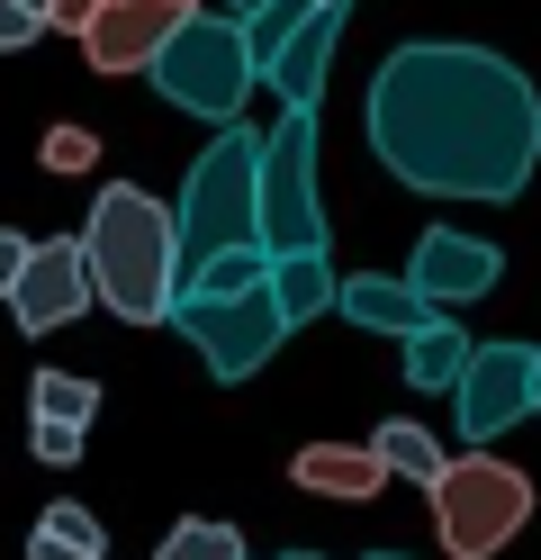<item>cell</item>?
<instances>
[{
  "instance_id": "d4e9b609",
  "label": "cell",
  "mask_w": 541,
  "mask_h": 560,
  "mask_svg": "<svg viewBox=\"0 0 541 560\" xmlns=\"http://www.w3.org/2000/svg\"><path fill=\"white\" fill-rule=\"evenodd\" d=\"M36 37H46V19L19 10V0H0V55H19V46H36Z\"/></svg>"
},
{
  "instance_id": "1f68e13d",
  "label": "cell",
  "mask_w": 541,
  "mask_h": 560,
  "mask_svg": "<svg viewBox=\"0 0 541 560\" xmlns=\"http://www.w3.org/2000/svg\"><path fill=\"white\" fill-rule=\"evenodd\" d=\"M371 560H397V551H371Z\"/></svg>"
},
{
  "instance_id": "ffe728a7",
  "label": "cell",
  "mask_w": 541,
  "mask_h": 560,
  "mask_svg": "<svg viewBox=\"0 0 541 560\" xmlns=\"http://www.w3.org/2000/svg\"><path fill=\"white\" fill-rule=\"evenodd\" d=\"M307 10H316V0H262V10L244 19V55H252V73H271V63H280V46L307 27Z\"/></svg>"
},
{
  "instance_id": "484cf974",
  "label": "cell",
  "mask_w": 541,
  "mask_h": 560,
  "mask_svg": "<svg viewBox=\"0 0 541 560\" xmlns=\"http://www.w3.org/2000/svg\"><path fill=\"white\" fill-rule=\"evenodd\" d=\"M27 254H36V244H27V235H0V299H10V290H19V271H27Z\"/></svg>"
},
{
  "instance_id": "d6986e66",
  "label": "cell",
  "mask_w": 541,
  "mask_h": 560,
  "mask_svg": "<svg viewBox=\"0 0 541 560\" xmlns=\"http://www.w3.org/2000/svg\"><path fill=\"white\" fill-rule=\"evenodd\" d=\"M262 280H271V254H262V244H235V254L199 262L180 290H190V299H244V290H262Z\"/></svg>"
},
{
  "instance_id": "8fae6325",
  "label": "cell",
  "mask_w": 541,
  "mask_h": 560,
  "mask_svg": "<svg viewBox=\"0 0 541 560\" xmlns=\"http://www.w3.org/2000/svg\"><path fill=\"white\" fill-rule=\"evenodd\" d=\"M415 299H433V307H460V299H487L496 280H505V254L487 235H460V226H433L424 244H415Z\"/></svg>"
},
{
  "instance_id": "4316f807",
  "label": "cell",
  "mask_w": 541,
  "mask_h": 560,
  "mask_svg": "<svg viewBox=\"0 0 541 560\" xmlns=\"http://www.w3.org/2000/svg\"><path fill=\"white\" fill-rule=\"evenodd\" d=\"M91 19H99V0H46V27H72V37H82Z\"/></svg>"
},
{
  "instance_id": "7c38bea8",
  "label": "cell",
  "mask_w": 541,
  "mask_h": 560,
  "mask_svg": "<svg viewBox=\"0 0 541 560\" xmlns=\"http://www.w3.org/2000/svg\"><path fill=\"white\" fill-rule=\"evenodd\" d=\"M343 10H352V0H316V10H307V27L280 46V63L262 73V82L289 100V109H316L325 73H334V46H343Z\"/></svg>"
},
{
  "instance_id": "ac0fdd59",
  "label": "cell",
  "mask_w": 541,
  "mask_h": 560,
  "mask_svg": "<svg viewBox=\"0 0 541 560\" xmlns=\"http://www.w3.org/2000/svg\"><path fill=\"white\" fill-rule=\"evenodd\" d=\"M27 560H99V515L91 506H46L27 534Z\"/></svg>"
},
{
  "instance_id": "3957f363",
  "label": "cell",
  "mask_w": 541,
  "mask_h": 560,
  "mask_svg": "<svg viewBox=\"0 0 541 560\" xmlns=\"http://www.w3.org/2000/svg\"><path fill=\"white\" fill-rule=\"evenodd\" d=\"M172 226H180V280L216 254H235V244H262V136L244 118L216 127V145L190 163Z\"/></svg>"
},
{
  "instance_id": "9a60e30c",
  "label": "cell",
  "mask_w": 541,
  "mask_h": 560,
  "mask_svg": "<svg viewBox=\"0 0 541 560\" xmlns=\"http://www.w3.org/2000/svg\"><path fill=\"white\" fill-rule=\"evenodd\" d=\"M334 290H343V280L325 271V254H271V299H280L289 326L325 317V307H334Z\"/></svg>"
},
{
  "instance_id": "ba28073f",
  "label": "cell",
  "mask_w": 541,
  "mask_h": 560,
  "mask_svg": "<svg viewBox=\"0 0 541 560\" xmlns=\"http://www.w3.org/2000/svg\"><path fill=\"white\" fill-rule=\"evenodd\" d=\"M451 398H460V434L487 452L515 416H532V343H479Z\"/></svg>"
},
{
  "instance_id": "cb8c5ba5",
  "label": "cell",
  "mask_w": 541,
  "mask_h": 560,
  "mask_svg": "<svg viewBox=\"0 0 541 560\" xmlns=\"http://www.w3.org/2000/svg\"><path fill=\"white\" fill-rule=\"evenodd\" d=\"M27 452H36V462H82V425H55V416H36V425H27Z\"/></svg>"
},
{
  "instance_id": "d6a6232c",
  "label": "cell",
  "mask_w": 541,
  "mask_h": 560,
  "mask_svg": "<svg viewBox=\"0 0 541 560\" xmlns=\"http://www.w3.org/2000/svg\"><path fill=\"white\" fill-rule=\"evenodd\" d=\"M190 10H199V0H190Z\"/></svg>"
},
{
  "instance_id": "e0dca14e",
  "label": "cell",
  "mask_w": 541,
  "mask_h": 560,
  "mask_svg": "<svg viewBox=\"0 0 541 560\" xmlns=\"http://www.w3.org/2000/svg\"><path fill=\"white\" fill-rule=\"evenodd\" d=\"M371 452L388 462V479H415V488H433V479L451 470V462H443V443H433V434L415 425V416H388V425L371 434Z\"/></svg>"
},
{
  "instance_id": "52a82bcc",
  "label": "cell",
  "mask_w": 541,
  "mask_h": 560,
  "mask_svg": "<svg viewBox=\"0 0 541 560\" xmlns=\"http://www.w3.org/2000/svg\"><path fill=\"white\" fill-rule=\"evenodd\" d=\"M172 326L199 343V362H208L216 380H252V371L280 353V335H289L271 280H262V290H244V299H190V290H180V299H172Z\"/></svg>"
},
{
  "instance_id": "5bb4252c",
  "label": "cell",
  "mask_w": 541,
  "mask_h": 560,
  "mask_svg": "<svg viewBox=\"0 0 541 560\" xmlns=\"http://www.w3.org/2000/svg\"><path fill=\"white\" fill-rule=\"evenodd\" d=\"M289 479H298L307 488V498H379V488H388V462H379V452L371 443H307L298 452V462H289Z\"/></svg>"
},
{
  "instance_id": "f1b7e54d",
  "label": "cell",
  "mask_w": 541,
  "mask_h": 560,
  "mask_svg": "<svg viewBox=\"0 0 541 560\" xmlns=\"http://www.w3.org/2000/svg\"><path fill=\"white\" fill-rule=\"evenodd\" d=\"M532 407H541V343H532Z\"/></svg>"
},
{
  "instance_id": "8992f818",
  "label": "cell",
  "mask_w": 541,
  "mask_h": 560,
  "mask_svg": "<svg viewBox=\"0 0 541 560\" xmlns=\"http://www.w3.org/2000/svg\"><path fill=\"white\" fill-rule=\"evenodd\" d=\"M262 254H325L316 109H289V118L262 136Z\"/></svg>"
},
{
  "instance_id": "44dd1931",
  "label": "cell",
  "mask_w": 541,
  "mask_h": 560,
  "mask_svg": "<svg viewBox=\"0 0 541 560\" xmlns=\"http://www.w3.org/2000/svg\"><path fill=\"white\" fill-rule=\"evenodd\" d=\"M154 560H244V534H235L226 515H180Z\"/></svg>"
},
{
  "instance_id": "f546056e",
  "label": "cell",
  "mask_w": 541,
  "mask_h": 560,
  "mask_svg": "<svg viewBox=\"0 0 541 560\" xmlns=\"http://www.w3.org/2000/svg\"><path fill=\"white\" fill-rule=\"evenodd\" d=\"M19 10H36V19H46V0H19Z\"/></svg>"
},
{
  "instance_id": "4dcf8cb0",
  "label": "cell",
  "mask_w": 541,
  "mask_h": 560,
  "mask_svg": "<svg viewBox=\"0 0 541 560\" xmlns=\"http://www.w3.org/2000/svg\"><path fill=\"white\" fill-rule=\"evenodd\" d=\"M280 560H316V551H280Z\"/></svg>"
},
{
  "instance_id": "9c48e42d",
  "label": "cell",
  "mask_w": 541,
  "mask_h": 560,
  "mask_svg": "<svg viewBox=\"0 0 541 560\" xmlns=\"http://www.w3.org/2000/svg\"><path fill=\"white\" fill-rule=\"evenodd\" d=\"M180 19H190V0H99V19L82 27L91 73H154Z\"/></svg>"
},
{
  "instance_id": "5b68a950",
  "label": "cell",
  "mask_w": 541,
  "mask_h": 560,
  "mask_svg": "<svg viewBox=\"0 0 541 560\" xmlns=\"http://www.w3.org/2000/svg\"><path fill=\"white\" fill-rule=\"evenodd\" d=\"M532 515V479L515 462H496V452H460V462L433 479V534H443L451 560H487L524 534Z\"/></svg>"
},
{
  "instance_id": "603a6c76",
  "label": "cell",
  "mask_w": 541,
  "mask_h": 560,
  "mask_svg": "<svg viewBox=\"0 0 541 560\" xmlns=\"http://www.w3.org/2000/svg\"><path fill=\"white\" fill-rule=\"evenodd\" d=\"M36 163H46V172H91V163H99V136H91V127H46Z\"/></svg>"
},
{
  "instance_id": "83f0119b",
  "label": "cell",
  "mask_w": 541,
  "mask_h": 560,
  "mask_svg": "<svg viewBox=\"0 0 541 560\" xmlns=\"http://www.w3.org/2000/svg\"><path fill=\"white\" fill-rule=\"evenodd\" d=\"M252 10H262V0H226V19H252Z\"/></svg>"
},
{
  "instance_id": "6da1fadb",
  "label": "cell",
  "mask_w": 541,
  "mask_h": 560,
  "mask_svg": "<svg viewBox=\"0 0 541 560\" xmlns=\"http://www.w3.org/2000/svg\"><path fill=\"white\" fill-rule=\"evenodd\" d=\"M371 154L433 199H515L541 163V91L487 46H397L371 82Z\"/></svg>"
},
{
  "instance_id": "7402d4cb",
  "label": "cell",
  "mask_w": 541,
  "mask_h": 560,
  "mask_svg": "<svg viewBox=\"0 0 541 560\" xmlns=\"http://www.w3.org/2000/svg\"><path fill=\"white\" fill-rule=\"evenodd\" d=\"M27 407H36V416H55V425H91V416H99V389H91L82 371H36Z\"/></svg>"
},
{
  "instance_id": "7a4b0ae2",
  "label": "cell",
  "mask_w": 541,
  "mask_h": 560,
  "mask_svg": "<svg viewBox=\"0 0 541 560\" xmlns=\"http://www.w3.org/2000/svg\"><path fill=\"white\" fill-rule=\"evenodd\" d=\"M82 262H91V299L127 326H172V299H180V226L154 190L136 182H108L91 199V226H82Z\"/></svg>"
},
{
  "instance_id": "30bf717a",
  "label": "cell",
  "mask_w": 541,
  "mask_h": 560,
  "mask_svg": "<svg viewBox=\"0 0 541 560\" xmlns=\"http://www.w3.org/2000/svg\"><path fill=\"white\" fill-rule=\"evenodd\" d=\"M91 307V262H82V235H55V244H36L27 271H19V290H10V317L19 335H55L72 326Z\"/></svg>"
},
{
  "instance_id": "2e32d148",
  "label": "cell",
  "mask_w": 541,
  "mask_h": 560,
  "mask_svg": "<svg viewBox=\"0 0 541 560\" xmlns=\"http://www.w3.org/2000/svg\"><path fill=\"white\" fill-rule=\"evenodd\" d=\"M469 353H479V343H469L451 317H433L424 335H407V380H415V389H460Z\"/></svg>"
},
{
  "instance_id": "277c9868",
  "label": "cell",
  "mask_w": 541,
  "mask_h": 560,
  "mask_svg": "<svg viewBox=\"0 0 541 560\" xmlns=\"http://www.w3.org/2000/svg\"><path fill=\"white\" fill-rule=\"evenodd\" d=\"M252 82L262 73H252V55H244V19H216V10H190L172 27V46L154 55V91L172 109L208 118V127H235Z\"/></svg>"
},
{
  "instance_id": "4fadbf2b",
  "label": "cell",
  "mask_w": 541,
  "mask_h": 560,
  "mask_svg": "<svg viewBox=\"0 0 541 560\" xmlns=\"http://www.w3.org/2000/svg\"><path fill=\"white\" fill-rule=\"evenodd\" d=\"M334 307H343L352 326H371V335H397V343L424 335L433 317H443V307L415 299V280H397V271H352L343 290H334Z\"/></svg>"
}]
</instances>
